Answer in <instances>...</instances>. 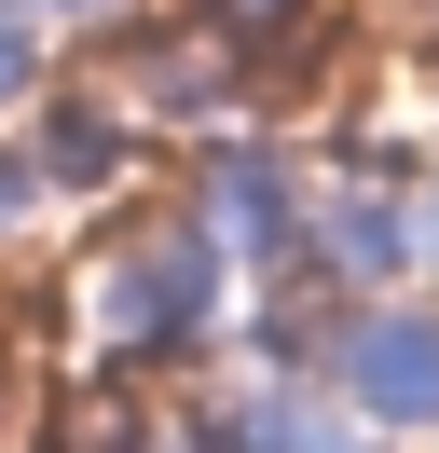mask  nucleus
I'll list each match as a JSON object with an SVG mask.
<instances>
[{
	"label": "nucleus",
	"mask_w": 439,
	"mask_h": 453,
	"mask_svg": "<svg viewBox=\"0 0 439 453\" xmlns=\"http://www.w3.org/2000/svg\"><path fill=\"white\" fill-rule=\"evenodd\" d=\"M220 275H234V248H220L192 206H179V220H137L124 248L96 261V343H110V357H179V343H206Z\"/></svg>",
	"instance_id": "nucleus-1"
},
{
	"label": "nucleus",
	"mask_w": 439,
	"mask_h": 453,
	"mask_svg": "<svg viewBox=\"0 0 439 453\" xmlns=\"http://www.w3.org/2000/svg\"><path fill=\"white\" fill-rule=\"evenodd\" d=\"M329 398H343L357 426H384V440H412V426H439V303H398V288H371V303L329 316Z\"/></svg>",
	"instance_id": "nucleus-2"
},
{
	"label": "nucleus",
	"mask_w": 439,
	"mask_h": 453,
	"mask_svg": "<svg viewBox=\"0 0 439 453\" xmlns=\"http://www.w3.org/2000/svg\"><path fill=\"white\" fill-rule=\"evenodd\" d=\"M302 206H316V193H302V165H289L274 138H206V165H192V220H206L234 261H289V248H302Z\"/></svg>",
	"instance_id": "nucleus-3"
},
{
	"label": "nucleus",
	"mask_w": 439,
	"mask_h": 453,
	"mask_svg": "<svg viewBox=\"0 0 439 453\" xmlns=\"http://www.w3.org/2000/svg\"><path fill=\"white\" fill-rule=\"evenodd\" d=\"M234 56H247V42L206 28V14H192V28H151V14H137L124 56H110V83H124L137 124H220V111H234Z\"/></svg>",
	"instance_id": "nucleus-4"
},
{
	"label": "nucleus",
	"mask_w": 439,
	"mask_h": 453,
	"mask_svg": "<svg viewBox=\"0 0 439 453\" xmlns=\"http://www.w3.org/2000/svg\"><path fill=\"white\" fill-rule=\"evenodd\" d=\"M412 234H426V220H412L398 193H357V179H343V193H316V206H302V248H316L329 275L357 288V303L412 275Z\"/></svg>",
	"instance_id": "nucleus-5"
},
{
	"label": "nucleus",
	"mask_w": 439,
	"mask_h": 453,
	"mask_svg": "<svg viewBox=\"0 0 439 453\" xmlns=\"http://www.w3.org/2000/svg\"><path fill=\"white\" fill-rule=\"evenodd\" d=\"M42 83H55V28H42V0H0V124H14Z\"/></svg>",
	"instance_id": "nucleus-6"
},
{
	"label": "nucleus",
	"mask_w": 439,
	"mask_h": 453,
	"mask_svg": "<svg viewBox=\"0 0 439 453\" xmlns=\"http://www.w3.org/2000/svg\"><path fill=\"white\" fill-rule=\"evenodd\" d=\"M55 206H69V193L42 179V151H27V124H0V248H27V234H42Z\"/></svg>",
	"instance_id": "nucleus-7"
},
{
	"label": "nucleus",
	"mask_w": 439,
	"mask_h": 453,
	"mask_svg": "<svg viewBox=\"0 0 439 453\" xmlns=\"http://www.w3.org/2000/svg\"><path fill=\"white\" fill-rule=\"evenodd\" d=\"M137 14H151V0H42V28H55V42H124Z\"/></svg>",
	"instance_id": "nucleus-8"
},
{
	"label": "nucleus",
	"mask_w": 439,
	"mask_h": 453,
	"mask_svg": "<svg viewBox=\"0 0 439 453\" xmlns=\"http://www.w3.org/2000/svg\"><path fill=\"white\" fill-rule=\"evenodd\" d=\"M192 14H206V28H234V42H274L302 0H192Z\"/></svg>",
	"instance_id": "nucleus-9"
},
{
	"label": "nucleus",
	"mask_w": 439,
	"mask_h": 453,
	"mask_svg": "<svg viewBox=\"0 0 439 453\" xmlns=\"http://www.w3.org/2000/svg\"><path fill=\"white\" fill-rule=\"evenodd\" d=\"M426 234H439V206H426Z\"/></svg>",
	"instance_id": "nucleus-10"
}]
</instances>
